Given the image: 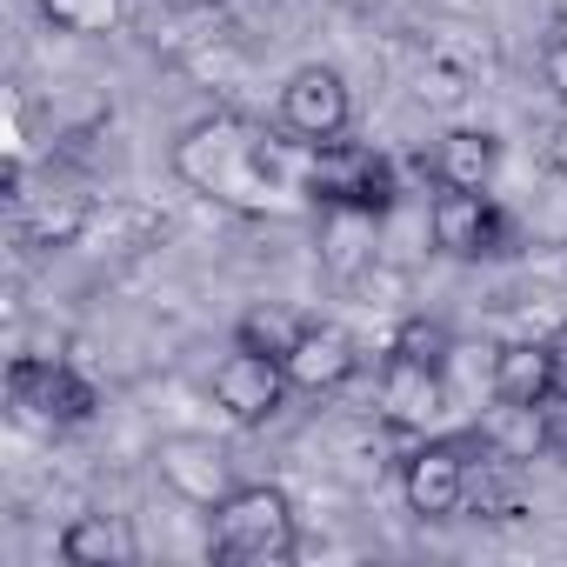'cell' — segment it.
Returning <instances> with one entry per match:
<instances>
[{
  "instance_id": "3957f363",
  "label": "cell",
  "mask_w": 567,
  "mask_h": 567,
  "mask_svg": "<svg viewBox=\"0 0 567 567\" xmlns=\"http://www.w3.org/2000/svg\"><path fill=\"white\" fill-rule=\"evenodd\" d=\"M308 194L321 200V207H348V214H388L394 207V167H388V154H374V147H361V141H328V147H315V161H308Z\"/></svg>"
},
{
  "instance_id": "9a60e30c",
  "label": "cell",
  "mask_w": 567,
  "mask_h": 567,
  "mask_svg": "<svg viewBox=\"0 0 567 567\" xmlns=\"http://www.w3.org/2000/svg\"><path fill=\"white\" fill-rule=\"evenodd\" d=\"M61 560H68V567H127V560H134V540H127L121 520L81 514V520H68V534H61Z\"/></svg>"
},
{
  "instance_id": "603a6c76",
  "label": "cell",
  "mask_w": 567,
  "mask_h": 567,
  "mask_svg": "<svg viewBox=\"0 0 567 567\" xmlns=\"http://www.w3.org/2000/svg\"><path fill=\"white\" fill-rule=\"evenodd\" d=\"M547 161H554V174H560V181H567V121H560V127H554V141H547Z\"/></svg>"
},
{
  "instance_id": "6da1fadb",
  "label": "cell",
  "mask_w": 567,
  "mask_h": 567,
  "mask_svg": "<svg viewBox=\"0 0 567 567\" xmlns=\"http://www.w3.org/2000/svg\"><path fill=\"white\" fill-rule=\"evenodd\" d=\"M174 174L187 187H200L207 200H227L240 214H267L274 194L288 187V174H280V141H267L240 114H214V121L187 127L181 147H174Z\"/></svg>"
},
{
  "instance_id": "7a4b0ae2",
  "label": "cell",
  "mask_w": 567,
  "mask_h": 567,
  "mask_svg": "<svg viewBox=\"0 0 567 567\" xmlns=\"http://www.w3.org/2000/svg\"><path fill=\"white\" fill-rule=\"evenodd\" d=\"M207 547H214V560H227V567H274V560H295L301 534H295L288 494H280V487H234V494L214 507Z\"/></svg>"
},
{
  "instance_id": "4fadbf2b",
  "label": "cell",
  "mask_w": 567,
  "mask_h": 567,
  "mask_svg": "<svg viewBox=\"0 0 567 567\" xmlns=\"http://www.w3.org/2000/svg\"><path fill=\"white\" fill-rule=\"evenodd\" d=\"M461 514H474V520H520L527 514V474H520V461L481 447V461L467 467V507Z\"/></svg>"
},
{
  "instance_id": "9c48e42d",
  "label": "cell",
  "mask_w": 567,
  "mask_h": 567,
  "mask_svg": "<svg viewBox=\"0 0 567 567\" xmlns=\"http://www.w3.org/2000/svg\"><path fill=\"white\" fill-rule=\"evenodd\" d=\"M154 474H161L167 494H181L187 507H207V514L234 494L227 454H220L207 434H174V441H161V447H154Z\"/></svg>"
},
{
  "instance_id": "7c38bea8",
  "label": "cell",
  "mask_w": 567,
  "mask_h": 567,
  "mask_svg": "<svg viewBox=\"0 0 567 567\" xmlns=\"http://www.w3.org/2000/svg\"><path fill=\"white\" fill-rule=\"evenodd\" d=\"M494 401L501 408H547L554 401V348L547 341H507L494 354Z\"/></svg>"
},
{
  "instance_id": "5bb4252c",
  "label": "cell",
  "mask_w": 567,
  "mask_h": 567,
  "mask_svg": "<svg viewBox=\"0 0 567 567\" xmlns=\"http://www.w3.org/2000/svg\"><path fill=\"white\" fill-rule=\"evenodd\" d=\"M501 167V141L487 127H454L441 147H434V181L441 187H487Z\"/></svg>"
},
{
  "instance_id": "7402d4cb",
  "label": "cell",
  "mask_w": 567,
  "mask_h": 567,
  "mask_svg": "<svg viewBox=\"0 0 567 567\" xmlns=\"http://www.w3.org/2000/svg\"><path fill=\"white\" fill-rule=\"evenodd\" d=\"M547 454H567V401L547 408Z\"/></svg>"
},
{
  "instance_id": "ba28073f",
  "label": "cell",
  "mask_w": 567,
  "mask_h": 567,
  "mask_svg": "<svg viewBox=\"0 0 567 567\" xmlns=\"http://www.w3.org/2000/svg\"><path fill=\"white\" fill-rule=\"evenodd\" d=\"M467 467L474 454L461 441H421L408 461H401V494L421 520H447L467 507Z\"/></svg>"
},
{
  "instance_id": "2e32d148",
  "label": "cell",
  "mask_w": 567,
  "mask_h": 567,
  "mask_svg": "<svg viewBox=\"0 0 567 567\" xmlns=\"http://www.w3.org/2000/svg\"><path fill=\"white\" fill-rule=\"evenodd\" d=\"M41 14L74 41H107L121 28V0H41Z\"/></svg>"
},
{
  "instance_id": "52a82bcc",
  "label": "cell",
  "mask_w": 567,
  "mask_h": 567,
  "mask_svg": "<svg viewBox=\"0 0 567 567\" xmlns=\"http://www.w3.org/2000/svg\"><path fill=\"white\" fill-rule=\"evenodd\" d=\"M427 227H434V247L454 260H481L507 247V214L487 200V187H441Z\"/></svg>"
},
{
  "instance_id": "30bf717a",
  "label": "cell",
  "mask_w": 567,
  "mask_h": 567,
  "mask_svg": "<svg viewBox=\"0 0 567 567\" xmlns=\"http://www.w3.org/2000/svg\"><path fill=\"white\" fill-rule=\"evenodd\" d=\"M280 368H288V381H295L301 394H334V388H348V381L361 374V348H354L341 328L308 321V328L295 334V348L280 354Z\"/></svg>"
},
{
  "instance_id": "277c9868",
  "label": "cell",
  "mask_w": 567,
  "mask_h": 567,
  "mask_svg": "<svg viewBox=\"0 0 567 567\" xmlns=\"http://www.w3.org/2000/svg\"><path fill=\"white\" fill-rule=\"evenodd\" d=\"M8 394H14L21 421H34V427H81L94 414V388L68 361H14Z\"/></svg>"
},
{
  "instance_id": "d6986e66",
  "label": "cell",
  "mask_w": 567,
  "mask_h": 567,
  "mask_svg": "<svg viewBox=\"0 0 567 567\" xmlns=\"http://www.w3.org/2000/svg\"><path fill=\"white\" fill-rule=\"evenodd\" d=\"M447 348H454V334H447L441 321L414 315V321H401V328H394V348H388V354L421 361V368H447Z\"/></svg>"
},
{
  "instance_id": "5b68a950",
  "label": "cell",
  "mask_w": 567,
  "mask_h": 567,
  "mask_svg": "<svg viewBox=\"0 0 567 567\" xmlns=\"http://www.w3.org/2000/svg\"><path fill=\"white\" fill-rule=\"evenodd\" d=\"M288 368H280L274 354H254V348H234L220 368H214V401L234 427H267L280 414V401H288Z\"/></svg>"
},
{
  "instance_id": "e0dca14e",
  "label": "cell",
  "mask_w": 567,
  "mask_h": 567,
  "mask_svg": "<svg viewBox=\"0 0 567 567\" xmlns=\"http://www.w3.org/2000/svg\"><path fill=\"white\" fill-rule=\"evenodd\" d=\"M308 321H295V315H280V308H254V315H240V328H234V348H254V354H288L295 348V334H301Z\"/></svg>"
},
{
  "instance_id": "ac0fdd59",
  "label": "cell",
  "mask_w": 567,
  "mask_h": 567,
  "mask_svg": "<svg viewBox=\"0 0 567 567\" xmlns=\"http://www.w3.org/2000/svg\"><path fill=\"white\" fill-rule=\"evenodd\" d=\"M81 227H87V200H74V194H61V200H48V207L28 214V240L34 247H68Z\"/></svg>"
},
{
  "instance_id": "8fae6325",
  "label": "cell",
  "mask_w": 567,
  "mask_h": 567,
  "mask_svg": "<svg viewBox=\"0 0 567 567\" xmlns=\"http://www.w3.org/2000/svg\"><path fill=\"white\" fill-rule=\"evenodd\" d=\"M381 414H388V427H401V434H427V427L447 414V381H441V368H421V361L388 354V368H381Z\"/></svg>"
},
{
  "instance_id": "ffe728a7",
  "label": "cell",
  "mask_w": 567,
  "mask_h": 567,
  "mask_svg": "<svg viewBox=\"0 0 567 567\" xmlns=\"http://www.w3.org/2000/svg\"><path fill=\"white\" fill-rule=\"evenodd\" d=\"M540 81L554 87V101L567 107V34H554L547 41V54H540Z\"/></svg>"
},
{
  "instance_id": "44dd1931",
  "label": "cell",
  "mask_w": 567,
  "mask_h": 567,
  "mask_svg": "<svg viewBox=\"0 0 567 567\" xmlns=\"http://www.w3.org/2000/svg\"><path fill=\"white\" fill-rule=\"evenodd\" d=\"M547 348H554V401H567V321L547 334Z\"/></svg>"
},
{
  "instance_id": "8992f818",
  "label": "cell",
  "mask_w": 567,
  "mask_h": 567,
  "mask_svg": "<svg viewBox=\"0 0 567 567\" xmlns=\"http://www.w3.org/2000/svg\"><path fill=\"white\" fill-rule=\"evenodd\" d=\"M348 114H354L348 81H341L334 68H321V61H315V68H295L288 87H280V127H288L295 141L328 147V141L348 134Z\"/></svg>"
}]
</instances>
